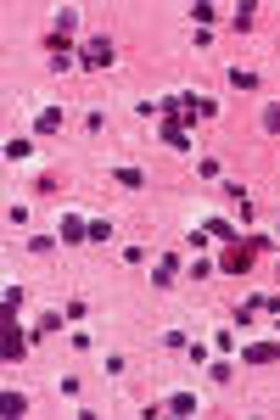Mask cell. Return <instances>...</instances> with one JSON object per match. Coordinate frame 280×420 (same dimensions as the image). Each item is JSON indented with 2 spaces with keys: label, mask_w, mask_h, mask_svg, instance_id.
Returning <instances> with one entry per match:
<instances>
[{
  "label": "cell",
  "mask_w": 280,
  "mask_h": 420,
  "mask_svg": "<svg viewBox=\"0 0 280 420\" xmlns=\"http://www.w3.org/2000/svg\"><path fill=\"white\" fill-rule=\"evenodd\" d=\"M118 62V51H112V40L107 34H90V40H78V73H101Z\"/></svg>",
  "instance_id": "cell-1"
},
{
  "label": "cell",
  "mask_w": 280,
  "mask_h": 420,
  "mask_svg": "<svg viewBox=\"0 0 280 420\" xmlns=\"http://www.w3.org/2000/svg\"><path fill=\"white\" fill-rule=\"evenodd\" d=\"M180 275H185V258H180V252H157V258H151V286H157V291H174Z\"/></svg>",
  "instance_id": "cell-2"
},
{
  "label": "cell",
  "mask_w": 280,
  "mask_h": 420,
  "mask_svg": "<svg viewBox=\"0 0 280 420\" xmlns=\"http://www.w3.org/2000/svg\"><path fill=\"white\" fill-rule=\"evenodd\" d=\"M157 135H163L168 151H191V124H185L180 112H163V118H157Z\"/></svg>",
  "instance_id": "cell-3"
},
{
  "label": "cell",
  "mask_w": 280,
  "mask_h": 420,
  "mask_svg": "<svg viewBox=\"0 0 280 420\" xmlns=\"http://www.w3.org/2000/svg\"><path fill=\"white\" fill-rule=\"evenodd\" d=\"M28 331H17V314H6V342H0V358L6 364H23V353H28Z\"/></svg>",
  "instance_id": "cell-4"
},
{
  "label": "cell",
  "mask_w": 280,
  "mask_h": 420,
  "mask_svg": "<svg viewBox=\"0 0 280 420\" xmlns=\"http://www.w3.org/2000/svg\"><path fill=\"white\" fill-rule=\"evenodd\" d=\"M247 269H252V247L247 241H230L218 252V275H247Z\"/></svg>",
  "instance_id": "cell-5"
},
{
  "label": "cell",
  "mask_w": 280,
  "mask_h": 420,
  "mask_svg": "<svg viewBox=\"0 0 280 420\" xmlns=\"http://www.w3.org/2000/svg\"><path fill=\"white\" fill-rule=\"evenodd\" d=\"M57 235H62V247H84L90 241V218L84 213H62L57 218Z\"/></svg>",
  "instance_id": "cell-6"
},
{
  "label": "cell",
  "mask_w": 280,
  "mask_h": 420,
  "mask_svg": "<svg viewBox=\"0 0 280 420\" xmlns=\"http://www.w3.org/2000/svg\"><path fill=\"white\" fill-rule=\"evenodd\" d=\"M68 325H73V320H68V308H45V314H40V325H34L28 337H34V342H45V337H62Z\"/></svg>",
  "instance_id": "cell-7"
},
{
  "label": "cell",
  "mask_w": 280,
  "mask_h": 420,
  "mask_svg": "<svg viewBox=\"0 0 280 420\" xmlns=\"http://www.w3.org/2000/svg\"><path fill=\"white\" fill-rule=\"evenodd\" d=\"M62 124H68V112H62V107H40L28 129H34V140H51L57 129H62Z\"/></svg>",
  "instance_id": "cell-8"
},
{
  "label": "cell",
  "mask_w": 280,
  "mask_h": 420,
  "mask_svg": "<svg viewBox=\"0 0 280 420\" xmlns=\"http://www.w3.org/2000/svg\"><path fill=\"white\" fill-rule=\"evenodd\" d=\"M197 409H202L197 392H168V398H163V415H197Z\"/></svg>",
  "instance_id": "cell-9"
},
{
  "label": "cell",
  "mask_w": 280,
  "mask_h": 420,
  "mask_svg": "<svg viewBox=\"0 0 280 420\" xmlns=\"http://www.w3.org/2000/svg\"><path fill=\"white\" fill-rule=\"evenodd\" d=\"M241 358H247V364H280V342H247Z\"/></svg>",
  "instance_id": "cell-10"
},
{
  "label": "cell",
  "mask_w": 280,
  "mask_h": 420,
  "mask_svg": "<svg viewBox=\"0 0 280 420\" xmlns=\"http://www.w3.org/2000/svg\"><path fill=\"white\" fill-rule=\"evenodd\" d=\"M34 157V135H11L6 140V163H28Z\"/></svg>",
  "instance_id": "cell-11"
},
{
  "label": "cell",
  "mask_w": 280,
  "mask_h": 420,
  "mask_svg": "<svg viewBox=\"0 0 280 420\" xmlns=\"http://www.w3.org/2000/svg\"><path fill=\"white\" fill-rule=\"evenodd\" d=\"M112 180H118L124 191H146V168H129V163H118V168H112Z\"/></svg>",
  "instance_id": "cell-12"
},
{
  "label": "cell",
  "mask_w": 280,
  "mask_h": 420,
  "mask_svg": "<svg viewBox=\"0 0 280 420\" xmlns=\"http://www.w3.org/2000/svg\"><path fill=\"white\" fill-rule=\"evenodd\" d=\"M23 303H28V291H23L17 280H6V291H0V308H6V314H23Z\"/></svg>",
  "instance_id": "cell-13"
},
{
  "label": "cell",
  "mask_w": 280,
  "mask_h": 420,
  "mask_svg": "<svg viewBox=\"0 0 280 420\" xmlns=\"http://www.w3.org/2000/svg\"><path fill=\"white\" fill-rule=\"evenodd\" d=\"M224 78H230L235 90H258V84H264V73H258V68H230Z\"/></svg>",
  "instance_id": "cell-14"
},
{
  "label": "cell",
  "mask_w": 280,
  "mask_h": 420,
  "mask_svg": "<svg viewBox=\"0 0 280 420\" xmlns=\"http://www.w3.org/2000/svg\"><path fill=\"white\" fill-rule=\"evenodd\" d=\"M197 180H208V185H224V163H218V157H197Z\"/></svg>",
  "instance_id": "cell-15"
},
{
  "label": "cell",
  "mask_w": 280,
  "mask_h": 420,
  "mask_svg": "<svg viewBox=\"0 0 280 420\" xmlns=\"http://www.w3.org/2000/svg\"><path fill=\"white\" fill-rule=\"evenodd\" d=\"M0 415H28V398H23L17 387H6V392H0Z\"/></svg>",
  "instance_id": "cell-16"
},
{
  "label": "cell",
  "mask_w": 280,
  "mask_h": 420,
  "mask_svg": "<svg viewBox=\"0 0 280 420\" xmlns=\"http://www.w3.org/2000/svg\"><path fill=\"white\" fill-rule=\"evenodd\" d=\"M157 342H163L168 353H185V348H191V331H180V325H168V331H163Z\"/></svg>",
  "instance_id": "cell-17"
},
{
  "label": "cell",
  "mask_w": 280,
  "mask_h": 420,
  "mask_svg": "<svg viewBox=\"0 0 280 420\" xmlns=\"http://www.w3.org/2000/svg\"><path fill=\"white\" fill-rule=\"evenodd\" d=\"M107 241H112V218L95 213V218H90V247H107Z\"/></svg>",
  "instance_id": "cell-18"
},
{
  "label": "cell",
  "mask_w": 280,
  "mask_h": 420,
  "mask_svg": "<svg viewBox=\"0 0 280 420\" xmlns=\"http://www.w3.org/2000/svg\"><path fill=\"white\" fill-rule=\"evenodd\" d=\"M202 230H208L213 241H224V247H230V241H235V224H230V218H208V224H202Z\"/></svg>",
  "instance_id": "cell-19"
},
{
  "label": "cell",
  "mask_w": 280,
  "mask_h": 420,
  "mask_svg": "<svg viewBox=\"0 0 280 420\" xmlns=\"http://www.w3.org/2000/svg\"><path fill=\"white\" fill-rule=\"evenodd\" d=\"M208 381H213V387H230V381H235V364H230V358L208 364Z\"/></svg>",
  "instance_id": "cell-20"
},
{
  "label": "cell",
  "mask_w": 280,
  "mask_h": 420,
  "mask_svg": "<svg viewBox=\"0 0 280 420\" xmlns=\"http://www.w3.org/2000/svg\"><path fill=\"white\" fill-rule=\"evenodd\" d=\"M247 303H252V314H275L280 320V297H269V291H252Z\"/></svg>",
  "instance_id": "cell-21"
},
{
  "label": "cell",
  "mask_w": 280,
  "mask_h": 420,
  "mask_svg": "<svg viewBox=\"0 0 280 420\" xmlns=\"http://www.w3.org/2000/svg\"><path fill=\"white\" fill-rule=\"evenodd\" d=\"M230 23H235V34H252V23H258V6H235V17H230Z\"/></svg>",
  "instance_id": "cell-22"
},
{
  "label": "cell",
  "mask_w": 280,
  "mask_h": 420,
  "mask_svg": "<svg viewBox=\"0 0 280 420\" xmlns=\"http://www.w3.org/2000/svg\"><path fill=\"white\" fill-rule=\"evenodd\" d=\"M28 218H34L28 202H11V208H6V224H11V230H28Z\"/></svg>",
  "instance_id": "cell-23"
},
{
  "label": "cell",
  "mask_w": 280,
  "mask_h": 420,
  "mask_svg": "<svg viewBox=\"0 0 280 420\" xmlns=\"http://www.w3.org/2000/svg\"><path fill=\"white\" fill-rule=\"evenodd\" d=\"M191 23H197V28H213V23H218V6H191Z\"/></svg>",
  "instance_id": "cell-24"
},
{
  "label": "cell",
  "mask_w": 280,
  "mask_h": 420,
  "mask_svg": "<svg viewBox=\"0 0 280 420\" xmlns=\"http://www.w3.org/2000/svg\"><path fill=\"white\" fill-rule=\"evenodd\" d=\"M258 124H264V135H280V101L264 107V118H258Z\"/></svg>",
  "instance_id": "cell-25"
},
{
  "label": "cell",
  "mask_w": 280,
  "mask_h": 420,
  "mask_svg": "<svg viewBox=\"0 0 280 420\" xmlns=\"http://www.w3.org/2000/svg\"><path fill=\"white\" fill-rule=\"evenodd\" d=\"M213 348H218V353H235V331H230V325H218V331H213Z\"/></svg>",
  "instance_id": "cell-26"
},
{
  "label": "cell",
  "mask_w": 280,
  "mask_h": 420,
  "mask_svg": "<svg viewBox=\"0 0 280 420\" xmlns=\"http://www.w3.org/2000/svg\"><path fill=\"white\" fill-rule=\"evenodd\" d=\"M68 348L73 353H95V342H90V331H68Z\"/></svg>",
  "instance_id": "cell-27"
},
{
  "label": "cell",
  "mask_w": 280,
  "mask_h": 420,
  "mask_svg": "<svg viewBox=\"0 0 280 420\" xmlns=\"http://www.w3.org/2000/svg\"><path fill=\"white\" fill-rule=\"evenodd\" d=\"M68 320H73V325H78V320H90V303H84V297H68Z\"/></svg>",
  "instance_id": "cell-28"
},
{
  "label": "cell",
  "mask_w": 280,
  "mask_h": 420,
  "mask_svg": "<svg viewBox=\"0 0 280 420\" xmlns=\"http://www.w3.org/2000/svg\"><path fill=\"white\" fill-rule=\"evenodd\" d=\"M57 392H62V398H78V392H84V381H78V375H62V381H57Z\"/></svg>",
  "instance_id": "cell-29"
},
{
  "label": "cell",
  "mask_w": 280,
  "mask_h": 420,
  "mask_svg": "<svg viewBox=\"0 0 280 420\" xmlns=\"http://www.w3.org/2000/svg\"><path fill=\"white\" fill-rule=\"evenodd\" d=\"M57 241H62V235H28V252H51Z\"/></svg>",
  "instance_id": "cell-30"
},
{
  "label": "cell",
  "mask_w": 280,
  "mask_h": 420,
  "mask_svg": "<svg viewBox=\"0 0 280 420\" xmlns=\"http://www.w3.org/2000/svg\"><path fill=\"white\" fill-rule=\"evenodd\" d=\"M124 264H129V269H146V247H124Z\"/></svg>",
  "instance_id": "cell-31"
},
{
  "label": "cell",
  "mask_w": 280,
  "mask_h": 420,
  "mask_svg": "<svg viewBox=\"0 0 280 420\" xmlns=\"http://www.w3.org/2000/svg\"><path fill=\"white\" fill-rule=\"evenodd\" d=\"M218 264H208V258H191V280H208Z\"/></svg>",
  "instance_id": "cell-32"
},
{
  "label": "cell",
  "mask_w": 280,
  "mask_h": 420,
  "mask_svg": "<svg viewBox=\"0 0 280 420\" xmlns=\"http://www.w3.org/2000/svg\"><path fill=\"white\" fill-rule=\"evenodd\" d=\"M275 275H280V264H275Z\"/></svg>",
  "instance_id": "cell-33"
}]
</instances>
